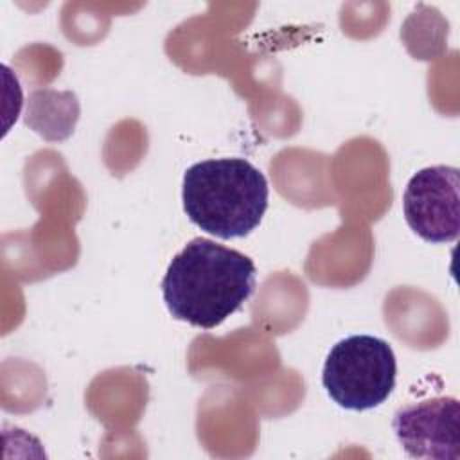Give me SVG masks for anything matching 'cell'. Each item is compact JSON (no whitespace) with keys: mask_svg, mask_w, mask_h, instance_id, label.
Segmentation results:
<instances>
[{"mask_svg":"<svg viewBox=\"0 0 460 460\" xmlns=\"http://www.w3.org/2000/svg\"><path fill=\"white\" fill-rule=\"evenodd\" d=\"M255 273L248 255L196 237L169 262L162 280L164 302L176 320L214 329L250 298Z\"/></svg>","mask_w":460,"mask_h":460,"instance_id":"6da1fadb","label":"cell"},{"mask_svg":"<svg viewBox=\"0 0 460 460\" xmlns=\"http://www.w3.org/2000/svg\"><path fill=\"white\" fill-rule=\"evenodd\" d=\"M266 176L244 158H210L183 174L181 199L187 217L219 239L244 237L268 208Z\"/></svg>","mask_w":460,"mask_h":460,"instance_id":"7a4b0ae2","label":"cell"},{"mask_svg":"<svg viewBox=\"0 0 460 460\" xmlns=\"http://www.w3.org/2000/svg\"><path fill=\"white\" fill-rule=\"evenodd\" d=\"M395 354L388 341L354 334L329 350L322 383L338 406L363 411L388 399L395 386Z\"/></svg>","mask_w":460,"mask_h":460,"instance_id":"3957f363","label":"cell"},{"mask_svg":"<svg viewBox=\"0 0 460 460\" xmlns=\"http://www.w3.org/2000/svg\"><path fill=\"white\" fill-rule=\"evenodd\" d=\"M402 212L424 241H455L460 232V171L451 165L417 171L404 189Z\"/></svg>","mask_w":460,"mask_h":460,"instance_id":"277c9868","label":"cell"},{"mask_svg":"<svg viewBox=\"0 0 460 460\" xmlns=\"http://www.w3.org/2000/svg\"><path fill=\"white\" fill-rule=\"evenodd\" d=\"M392 426L411 458H460V402L456 397H435L402 406L395 411Z\"/></svg>","mask_w":460,"mask_h":460,"instance_id":"5b68a950","label":"cell"}]
</instances>
